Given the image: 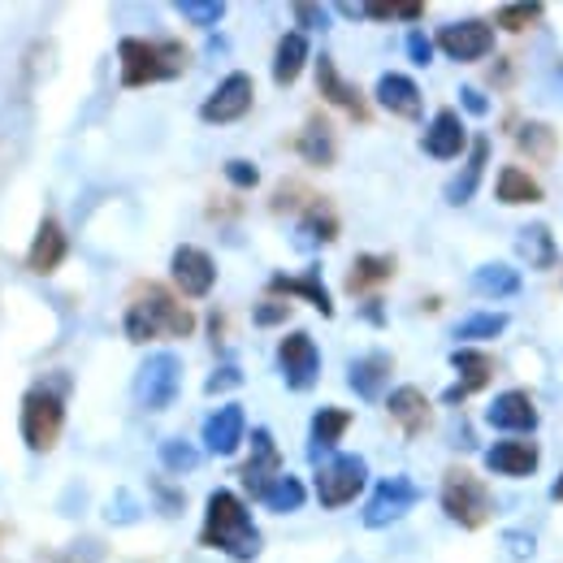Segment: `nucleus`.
I'll return each instance as SVG.
<instances>
[{
  "mask_svg": "<svg viewBox=\"0 0 563 563\" xmlns=\"http://www.w3.org/2000/svg\"><path fill=\"white\" fill-rule=\"evenodd\" d=\"M196 312L165 290L161 282H143L131 290L126 312H122V334L131 343H156V339H191L196 334Z\"/></svg>",
  "mask_w": 563,
  "mask_h": 563,
  "instance_id": "nucleus-1",
  "label": "nucleus"
},
{
  "mask_svg": "<svg viewBox=\"0 0 563 563\" xmlns=\"http://www.w3.org/2000/svg\"><path fill=\"white\" fill-rule=\"evenodd\" d=\"M200 547L205 551H221L225 560L252 563L261 560V529L252 520V507L243 503V494L234 490H212L205 498V525H200Z\"/></svg>",
  "mask_w": 563,
  "mask_h": 563,
  "instance_id": "nucleus-2",
  "label": "nucleus"
},
{
  "mask_svg": "<svg viewBox=\"0 0 563 563\" xmlns=\"http://www.w3.org/2000/svg\"><path fill=\"white\" fill-rule=\"evenodd\" d=\"M191 53L178 40H147V35H126L118 40V82L126 91H140L152 82H169L187 74Z\"/></svg>",
  "mask_w": 563,
  "mask_h": 563,
  "instance_id": "nucleus-3",
  "label": "nucleus"
},
{
  "mask_svg": "<svg viewBox=\"0 0 563 563\" xmlns=\"http://www.w3.org/2000/svg\"><path fill=\"white\" fill-rule=\"evenodd\" d=\"M438 503H442V516H446L451 525L468 529V533L486 529V525H490V516H494L490 490H486V486H482V477H477L473 468H464V464H455V468H446V473H442Z\"/></svg>",
  "mask_w": 563,
  "mask_h": 563,
  "instance_id": "nucleus-4",
  "label": "nucleus"
},
{
  "mask_svg": "<svg viewBox=\"0 0 563 563\" xmlns=\"http://www.w3.org/2000/svg\"><path fill=\"white\" fill-rule=\"evenodd\" d=\"M66 429V399L53 386H31L18 408V433L31 455H48Z\"/></svg>",
  "mask_w": 563,
  "mask_h": 563,
  "instance_id": "nucleus-5",
  "label": "nucleus"
},
{
  "mask_svg": "<svg viewBox=\"0 0 563 563\" xmlns=\"http://www.w3.org/2000/svg\"><path fill=\"white\" fill-rule=\"evenodd\" d=\"M183 390V360L174 352H152L135 373V399L143 412H165L178 404Z\"/></svg>",
  "mask_w": 563,
  "mask_h": 563,
  "instance_id": "nucleus-6",
  "label": "nucleus"
},
{
  "mask_svg": "<svg viewBox=\"0 0 563 563\" xmlns=\"http://www.w3.org/2000/svg\"><path fill=\"white\" fill-rule=\"evenodd\" d=\"M494 40H498L494 35V22H486V18H455V22L438 26L433 48L446 62H455V66H473V62L494 57Z\"/></svg>",
  "mask_w": 563,
  "mask_h": 563,
  "instance_id": "nucleus-7",
  "label": "nucleus"
},
{
  "mask_svg": "<svg viewBox=\"0 0 563 563\" xmlns=\"http://www.w3.org/2000/svg\"><path fill=\"white\" fill-rule=\"evenodd\" d=\"M368 486V460L364 455H330L325 464H317V503L325 511H339L355 503Z\"/></svg>",
  "mask_w": 563,
  "mask_h": 563,
  "instance_id": "nucleus-8",
  "label": "nucleus"
},
{
  "mask_svg": "<svg viewBox=\"0 0 563 563\" xmlns=\"http://www.w3.org/2000/svg\"><path fill=\"white\" fill-rule=\"evenodd\" d=\"M252 104H256V82H252V74L234 70V74H225L209 96H205L200 122H205V126H234V122H243V118L252 113Z\"/></svg>",
  "mask_w": 563,
  "mask_h": 563,
  "instance_id": "nucleus-9",
  "label": "nucleus"
},
{
  "mask_svg": "<svg viewBox=\"0 0 563 563\" xmlns=\"http://www.w3.org/2000/svg\"><path fill=\"white\" fill-rule=\"evenodd\" d=\"M417 503H421V490H417L412 477H382V482L373 486V494H368L360 520H364V529H390V525L404 520Z\"/></svg>",
  "mask_w": 563,
  "mask_h": 563,
  "instance_id": "nucleus-10",
  "label": "nucleus"
},
{
  "mask_svg": "<svg viewBox=\"0 0 563 563\" xmlns=\"http://www.w3.org/2000/svg\"><path fill=\"white\" fill-rule=\"evenodd\" d=\"M278 373L286 390H295V395H303L321 382V352L308 330H290L278 343Z\"/></svg>",
  "mask_w": 563,
  "mask_h": 563,
  "instance_id": "nucleus-11",
  "label": "nucleus"
},
{
  "mask_svg": "<svg viewBox=\"0 0 563 563\" xmlns=\"http://www.w3.org/2000/svg\"><path fill=\"white\" fill-rule=\"evenodd\" d=\"M169 278H174V290L183 299H209L212 286H217V261H212L205 247L183 243L169 256Z\"/></svg>",
  "mask_w": 563,
  "mask_h": 563,
  "instance_id": "nucleus-12",
  "label": "nucleus"
},
{
  "mask_svg": "<svg viewBox=\"0 0 563 563\" xmlns=\"http://www.w3.org/2000/svg\"><path fill=\"white\" fill-rule=\"evenodd\" d=\"M247 442H252V455H247V464L239 468V482H243V490L252 494V498H265L269 486L282 477V451L278 442H274V429H252L247 433Z\"/></svg>",
  "mask_w": 563,
  "mask_h": 563,
  "instance_id": "nucleus-13",
  "label": "nucleus"
},
{
  "mask_svg": "<svg viewBox=\"0 0 563 563\" xmlns=\"http://www.w3.org/2000/svg\"><path fill=\"white\" fill-rule=\"evenodd\" d=\"M317 91H321V100H325V104H334L339 113H347V118L360 122V126L373 118V109H368L364 91L339 74V66H334V57H330V53H321V57H317Z\"/></svg>",
  "mask_w": 563,
  "mask_h": 563,
  "instance_id": "nucleus-14",
  "label": "nucleus"
},
{
  "mask_svg": "<svg viewBox=\"0 0 563 563\" xmlns=\"http://www.w3.org/2000/svg\"><path fill=\"white\" fill-rule=\"evenodd\" d=\"M66 256H70L66 225H62L53 212H44L40 225H35V239H31V247H26V269H31L35 278H48V274H57V269L66 265Z\"/></svg>",
  "mask_w": 563,
  "mask_h": 563,
  "instance_id": "nucleus-15",
  "label": "nucleus"
},
{
  "mask_svg": "<svg viewBox=\"0 0 563 563\" xmlns=\"http://www.w3.org/2000/svg\"><path fill=\"white\" fill-rule=\"evenodd\" d=\"M542 464V451L538 442L529 438H498L490 451H486V468L494 477H511V482H529Z\"/></svg>",
  "mask_w": 563,
  "mask_h": 563,
  "instance_id": "nucleus-16",
  "label": "nucleus"
},
{
  "mask_svg": "<svg viewBox=\"0 0 563 563\" xmlns=\"http://www.w3.org/2000/svg\"><path fill=\"white\" fill-rule=\"evenodd\" d=\"M390 377H395V355L390 352H364L352 360L347 368V386H352L355 399L364 404H377L390 395Z\"/></svg>",
  "mask_w": 563,
  "mask_h": 563,
  "instance_id": "nucleus-17",
  "label": "nucleus"
},
{
  "mask_svg": "<svg viewBox=\"0 0 563 563\" xmlns=\"http://www.w3.org/2000/svg\"><path fill=\"white\" fill-rule=\"evenodd\" d=\"M373 100H377L390 118H404V122H421V113H424V96H421V87H417V78H408V74H399V70H386L373 82Z\"/></svg>",
  "mask_w": 563,
  "mask_h": 563,
  "instance_id": "nucleus-18",
  "label": "nucleus"
},
{
  "mask_svg": "<svg viewBox=\"0 0 563 563\" xmlns=\"http://www.w3.org/2000/svg\"><path fill=\"white\" fill-rule=\"evenodd\" d=\"M247 412H243V404H221L217 412H209V421H205V451L209 455H221V460H230L243 442H247Z\"/></svg>",
  "mask_w": 563,
  "mask_h": 563,
  "instance_id": "nucleus-19",
  "label": "nucleus"
},
{
  "mask_svg": "<svg viewBox=\"0 0 563 563\" xmlns=\"http://www.w3.org/2000/svg\"><path fill=\"white\" fill-rule=\"evenodd\" d=\"M486 424L507 438H529L538 429V404L529 399V390H503L486 408Z\"/></svg>",
  "mask_w": 563,
  "mask_h": 563,
  "instance_id": "nucleus-20",
  "label": "nucleus"
},
{
  "mask_svg": "<svg viewBox=\"0 0 563 563\" xmlns=\"http://www.w3.org/2000/svg\"><path fill=\"white\" fill-rule=\"evenodd\" d=\"M339 234H343V221H339V212L325 196H317L308 209L295 217V247H303V252L330 247V243H339Z\"/></svg>",
  "mask_w": 563,
  "mask_h": 563,
  "instance_id": "nucleus-21",
  "label": "nucleus"
},
{
  "mask_svg": "<svg viewBox=\"0 0 563 563\" xmlns=\"http://www.w3.org/2000/svg\"><path fill=\"white\" fill-rule=\"evenodd\" d=\"M265 295H274V299H303L308 308H317L325 321L334 317V299H330V286L321 282V269H308V274H274L269 286H265Z\"/></svg>",
  "mask_w": 563,
  "mask_h": 563,
  "instance_id": "nucleus-22",
  "label": "nucleus"
},
{
  "mask_svg": "<svg viewBox=\"0 0 563 563\" xmlns=\"http://www.w3.org/2000/svg\"><path fill=\"white\" fill-rule=\"evenodd\" d=\"M451 368H455V386L442 395V404H460V399H468V395H477V390H486L494 382V360L486 352H477V347H460V352H451Z\"/></svg>",
  "mask_w": 563,
  "mask_h": 563,
  "instance_id": "nucleus-23",
  "label": "nucleus"
},
{
  "mask_svg": "<svg viewBox=\"0 0 563 563\" xmlns=\"http://www.w3.org/2000/svg\"><path fill=\"white\" fill-rule=\"evenodd\" d=\"M464 147H468L464 118H460L455 109H438V113L429 118V126H424L421 152L429 156V161H455Z\"/></svg>",
  "mask_w": 563,
  "mask_h": 563,
  "instance_id": "nucleus-24",
  "label": "nucleus"
},
{
  "mask_svg": "<svg viewBox=\"0 0 563 563\" xmlns=\"http://www.w3.org/2000/svg\"><path fill=\"white\" fill-rule=\"evenodd\" d=\"M386 412H390V421L404 429V438H421L433 424V404H429V395H424L421 386H395L386 395Z\"/></svg>",
  "mask_w": 563,
  "mask_h": 563,
  "instance_id": "nucleus-25",
  "label": "nucleus"
},
{
  "mask_svg": "<svg viewBox=\"0 0 563 563\" xmlns=\"http://www.w3.org/2000/svg\"><path fill=\"white\" fill-rule=\"evenodd\" d=\"M352 429V412L347 408H317L312 424H308V455L317 464H325L330 455H339V442L347 438Z\"/></svg>",
  "mask_w": 563,
  "mask_h": 563,
  "instance_id": "nucleus-26",
  "label": "nucleus"
},
{
  "mask_svg": "<svg viewBox=\"0 0 563 563\" xmlns=\"http://www.w3.org/2000/svg\"><path fill=\"white\" fill-rule=\"evenodd\" d=\"M395 269H399V261L390 256V252H360L352 261V269H347V295L355 299H373L386 282L395 278Z\"/></svg>",
  "mask_w": 563,
  "mask_h": 563,
  "instance_id": "nucleus-27",
  "label": "nucleus"
},
{
  "mask_svg": "<svg viewBox=\"0 0 563 563\" xmlns=\"http://www.w3.org/2000/svg\"><path fill=\"white\" fill-rule=\"evenodd\" d=\"M486 165H490V140L486 135H477V140L468 143V161H464V169L446 183V205L451 209H464L473 196H477V187H482V178H486Z\"/></svg>",
  "mask_w": 563,
  "mask_h": 563,
  "instance_id": "nucleus-28",
  "label": "nucleus"
},
{
  "mask_svg": "<svg viewBox=\"0 0 563 563\" xmlns=\"http://www.w3.org/2000/svg\"><path fill=\"white\" fill-rule=\"evenodd\" d=\"M295 152H299V161H308V165H317V169H330V165L339 161V140H334L330 118L312 113V118L303 122L299 140H295Z\"/></svg>",
  "mask_w": 563,
  "mask_h": 563,
  "instance_id": "nucleus-29",
  "label": "nucleus"
},
{
  "mask_svg": "<svg viewBox=\"0 0 563 563\" xmlns=\"http://www.w3.org/2000/svg\"><path fill=\"white\" fill-rule=\"evenodd\" d=\"M516 256H520L529 269H555V265H560V243H555L551 225H542V221L520 225V234H516Z\"/></svg>",
  "mask_w": 563,
  "mask_h": 563,
  "instance_id": "nucleus-30",
  "label": "nucleus"
},
{
  "mask_svg": "<svg viewBox=\"0 0 563 563\" xmlns=\"http://www.w3.org/2000/svg\"><path fill=\"white\" fill-rule=\"evenodd\" d=\"M494 200H498V205H542L547 191H542V183H538L529 169L503 165L498 178H494Z\"/></svg>",
  "mask_w": 563,
  "mask_h": 563,
  "instance_id": "nucleus-31",
  "label": "nucleus"
},
{
  "mask_svg": "<svg viewBox=\"0 0 563 563\" xmlns=\"http://www.w3.org/2000/svg\"><path fill=\"white\" fill-rule=\"evenodd\" d=\"M308 62H312L308 35H303V31H286L278 40V48H274V82H278V87L299 82V74H303Z\"/></svg>",
  "mask_w": 563,
  "mask_h": 563,
  "instance_id": "nucleus-32",
  "label": "nucleus"
},
{
  "mask_svg": "<svg viewBox=\"0 0 563 563\" xmlns=\"http://www.w3.org/2000/svg\"><path fill=\"white\" fill-rule=\"evenodd\" d=\"M516 147H520L529 161L551 165V161L560 156V131L547 126V122H520V126H516Z\"/></svg>",
  "mask_w": 563,
  "mask_h": 563,
  "instance_id": "nucleus-33",
  "label": "nucleus"
},
{
  "mask_svg": "<svg viewBox=\"0 0 563 563\" xmlns=\"http://www.w3.org/2000/svg\"><path fill=\"white\" fill-rule=\"evenodd\" d=\"M473 290L486 295V299H511V295H520V274H516V265L486 261V265H477V274H473Z\"/></svg>",
  "mask_w": 563,
  "mask_h": 563,
  "instance_id": "nucleus-34",
  "label": "nucleus"
},
{
  "mask_svg": "<svg viewBox=\"0 0 563 563\" xmlns=\"http://www.w3.org/2000/svg\"><path fill=\"white\" fill-rule=\"evenodd\" d=\"M507 325H511L507 312H468L451 334H455L460 343H490V339H498Z\"/></svg>",
  "mask_w": 563,
  "mask_h": 563,
  "instance_id": "nucleus-35",
  "label": "nucleus"
},
{
  "mask_svg": "<svg viewBox=\"0 0 563 563\" xmlns=\"http://www.w3.org/2000/svg\"><path fill=\"white\" fill-rule=\"evenodd\" d=\"M343 18H373V22H421L424 4L412 0V4H339Z\"/></svg>",
  "mask_w": 563,
  "mask_h": 563,
  "instance_id": "nucleus-36",
  "label": "nucleus"
},
{
  "mask_svg": "<svg viewBox=\"0 0 563 563\" xmlns=\"http://www.w3.org/2000/svg\"><path fill=\"white\" fill-rule=\"evenodd\" d=\"M261 503H265L274 516H290V511H299V507L308 503V486H303L295 473H282V477L274 482V486H269V494H265Z\"/></svg>",
  "mask_w": 563,
  "mask_h": 563,
  "instance_id": "nucleus-37",
  "label": "nucleus"
},
{
  "mask_svg": "<svg viewBox=\"0 0 563 563\" xmlns=\"http://www.w3.org/2000/svg\"><path fill=\"white\" fill-rule=\"evenodd\" d=\"M161 468L169 473V477H183V473H196V464H200V451L187 442V438H165L161 442Z\"/></svg>",
  "mask_w": 563,
  "mask_h": 563,
  "instance_id": "nucleus-38",
  "label": "nucleus"
},
{
  "mask_svg": "<svg viewBox=\"0 0 563 563\" xmlns=\"http://www.w3.org/2000/svg\"><path fill=\"white\" fill-rule=\"evenodd\" d=\"M542 18H547V9H542V4H503V9L494 13V26H503V31L520 35V31L538 26Z\"/></svg>",
  "mask_w": 563,
  "mask_h": 563,
  "instance_id": "nucleus-39",
  "label": "nucleus"
},
{
  "mask_svg": "<svg viewBox=\"0 0 563 563\" xmlns=\"http://www.w3.org/2000/svg\"><path fill=\"white\" fill-rule=\"evenodd\" d=\"M174 9H178V18H187L191 26H205V31L225 18V4L221 0H178Z\"/></svg>",
  "mask_w": 563,
  "mask_h": 563,
  "instance_id": "nucleus-40",
  "label": "nucleus"
},
{
  "mask_svg": "<svg viewBox=\"0 0 563 563\" xmlns=\"http://www.w3.org/2000/svg\"><path fill=\"white\" fill-rule=\"evenodd\" d=\"M221 174H225V183H230L234 191H256V187H261V169H256L247 156H230Z\"/></svg>",
  "mask_w": 563,
  "mask_h": 563,
  "instance_id": "nucleus-41",
  "label": "nucleus"
},
{
  "mask_svg": "<svg viewBox=\"0 0 563 563\" xmlns=\"http://www.w3.org/2000/svg\"><path fill=\"white\" fill-rule=\"evenodd\" d=\"M312 200H317V191H308V187H299V183H282L278 196L269 200V209H274V212H295V217H299V212L308 209Z\"/></svg>",
  "mask_w": 563,
  "mask_h": 563,
  "instance_id": "nucleus-42",
  "label": "nucleus"
},
{
  "mask_svg": "<svg viewBox=\"0 0 563 563\" xmlns=\"http://www.w3.org/2000/svg\"><path fill=\"white\" fill-rule=\"evenodd\" d=\"M290 18L299 22V31H303V35H308V31H325V26H330V9H325V4H312V0L290 4Z\"/></svg>",
  "mask_w": 563,
  "mask_h": 563,
  "instance_id": "nucleus-43",
  "label": "nucleus"
},
{
  "mask_svg": "<svg viewBox=\"0 0 563 563\" xmlns=\"http://www.w3.org/2000/svg\"><path fill=\"white\" fill-rule=\"evenodd\" d=\"M290 317V303L286 299H274V295H265L256 308H252V321L261 325V330H269V325H282Z\"/></svg>",
  "mask_w": 563,
  "mask_h": 563,
  "instance_id": "nucleus-44",
  "label": "nucleus"
},
{
  "mask_svg": "<svg viewBox=\"0 0 563 563\" xmlns=\"http://www.w3.org/2000/svg\"><path fill=\"white\" fill-rule=\"evenodd\" d=\"M234 386H243V368H239V364H230V360H225V364H217V373L205 382V390H209V395L234 390Z\"/></svg>",
  "mask_w": 563,
  "mask_h": 563,
  "instance_id": "nucleus-45",
  "label": "nucleus"
},
{
  "mask_svg": "<svg viewBox=\"0 0 563 563\" xmlns=\"http://www.w3.org/2000/svg\"><path fill=\"white\" fill-rule=\"evenodd\" d=\"M404 48H408V57H412V66H429V62H433V40L424 35L421 26H412V31H408V40H404Z\"/></svg>",
  "mask_w": 563,
  "mask_h": 563,
  "instance_id": "nucleus-46",
  "label": "nucleus"
},
{
  "mask_svg": "<svg viewBox=\"0 0 563 563\" xmlns=\"http://www.w3.org/2000/svg\"><path fill=\"white\" fill-rule=\"evenodd\" d=\"M460 104H464V113H473V118H486V113H490V96H486L482 87H460Z\"/></svg>",
  "mask_w": 563,
  "mask_h": 563,
  "instance_id": "nucleus-47",
  "label": "nucleus"
},
{
  "mask_svg": "<svg viewBox=\"0 0 563 563\" xmlns=\"http://www.w3.org/2000/svg\"><path fill=\"white\" fill-rule=\"evenodd\" d=\"M360 317H364V321H373V325H382V321H386L382 299H377V295H373V299H364V303H360Z\"/></svg>",
  "mask_w": 563,
  "mask_h": 563,
  "instance_id": "nucleus-48",
  "label": "nucleus"
},
{
  "mask_svg": "<svg viewBox=\"0 0 563 563\" xmlns=\"http://www.w3.org/2000/svg\"><path fill=\"white\" fill-rule=\"evenodd\" d=\"M209 330H212V347H221L225 343V312H212Z\"/></svg>",
  "mask_w": 563,
  "mask_h": 563,
  "instance_id": "nucleus-49",
  "label": "nucleus"
},
{
  "mask_svg": "<svg viewBox=\"0 0 563 563\" xmlns=\"http://www.w3.org/2000/svg\"><path fill=\"white\" fill-rule=\"evenodd\" d=\"M551 498H555V503H563V473L555 477V486H551Z\"/></svg>",
  "mask_w": 563,
  "mask_h": 563,
  "instance_id": "nucleus-50",
  "label": "nucleus"
}]
</instances>
